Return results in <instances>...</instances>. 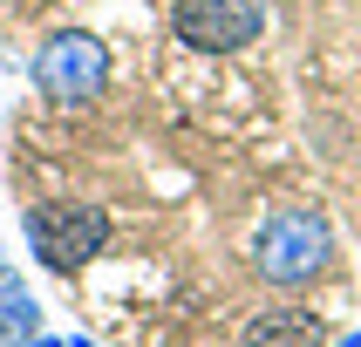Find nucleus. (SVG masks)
Masks as SVG:
<instances>
[{
  "mask_svg": "<svg viewBox=\"0 0 361 347\" xmlns=\"http://www.w3.org/2000/svg\"><path fill=\"white\" fill-rule=\"evenodd\" d=\"M334 265V218L321 204H280L252 232V272L280 293H300Z\"/></svg>",
  "mask_w": 361,
  "mask_h": 347,
  "instance_id": "nucleus-1",
  "label": "nucleus"
},
{
  "mask_svg": "<svg viewBox=\"0 0 361 347\" xmlns=\"http://www.w3.org/2000/svg\"><path fill=\"white\" fill-rule=\"evenodd\" d=\"M27 82L35 96H48L55 109H89L109 89V41H96L89 27H55L41 34V48L27 55Z\"/></svg>",
  "mask_w": 361,
  "mask_h": 347,
  "instance_id": "nucleus-2",
  "label": "nucleus"
},
{
  "mask_svg": "<svg viewBox=\"0 0 361 347\" xmlns=\"http://www.w3.org/2000/svg\"><path fill=\"white\" fill-rule=\"evenodd\" d=\"M20 232H27V252L41 272H82L109 245V211L102 204H35Z\"/></svg>",
  "mask_w": 361,
  "mask_h": 347,
  "instance_id": "nucleus-3",
  "label": "nucleus"
},
{
  "mask_svg": "<svg viewBox=\"0 0 361 347\" xmlns=\"http://www.w3.org/2000/svg\"><path fill=\"white\" fill-rule=\"evenodd\" d=\"M266 34V0H171V41L191 55H239Z\"/></svg>",
  "mask_w": 361,
  "mask_h": 347,
  "instance_id": "nucleus-4",
  "label": "nucleus"
},
{
  "mask_svg": "<svg viewBox=\"0 0 361 347\" xmlns=\"http://www.w3.org/2000/svg\"><path fill=\"white\" fill-rule=\"evenodd\" d=\"M239 347H327V320L314 313V306L286 300V306H266V313H252L239 334Z\"/></svg>",
  "mask_w": 361,
  "mask_h": 347,
  "instance_id": "nucleus-5",
  "label": "nucleus"
},
{
  "mask_svg": "<svg viewBox=\"0 0 361 347\" xmlns=\"http://www.w3.org/2000/svg\"><path fill=\"white\" fill-rule=\"evenodd\" d=\"M35 334H48L41 327V300L27 293V279H20L14 265H0V347H20V341H35Z\"/></svg>",
  "mask_w": 361,
  "mask_h": 347,
  "instance_id": "nucleus-6",
  "label": "nucleus"
},
{
  "mask_svg": "<svg viewBox=\"0 0 361 347\" xmlns=\"http://www.w3.org/2000/svg\"><path fill=\"white\" fill-rule=\"evenodd\" d=\"M20 347H68L61 334H35V341H20Z\"/></svg>",
  "mask_w": 361,
  "mask_h": 347,
  "instance_id": "nucleus-7",
  "label": "nucleus"
},
{
  "mask_svg": "<svg viewBox=\"0 0 361 347\" xmlns=\"http://www.w3.org/2000/svg\"><path fill=\"white\" fill-rule=\"evenodd\" d=\"M327 347H361V327H355V334H341V341H327Z\"/></svg>",
  "mask_w": 361,
  "mask_h": 347,
  "instance_id": "nucleus-8",
  "label": "nucleus"
},
{
  "mask_svg": "<svg viewBox=\"0 0 361 347\" xmlns=\"http://www.w3.org/2000/svg\"><path fill=\"white\" fill-rule=\"evenodd\" d=\"M68 347H96V341H89V334H75V341H68Z\"/></svg>",
  "mask_w": 361,
  "mask_h": 347,
  "instance_id": "nucleus-9",
  "label": "nucleus"
}]
</instances>
